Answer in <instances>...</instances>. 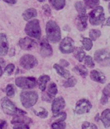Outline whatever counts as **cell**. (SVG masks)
<instances>
[{
	"label": "cell",
	"mask_w": 110,
	"mask_h": 129,
	"mask_svg": "<svg viewBox=\"0 0 110 129\" xmlns=\"http://www.w3.org/2000/svg\"><path fill=\"white\" fill-rule=\"evenodd\" d=\"M46 37L49 41L52 43H57L60 41L61 38V29L54 21L50 20L46 23Z\"/></svg>",
	"instance_id": "cell-1"
},
{
	"label": "cell",
	"mask_w": 110,
	"mask_h": 129,
	"mask_svg": "<svg viewBox=\"0 0 110 129\" xmlns=\"http://www.w3.org/2000/svg\"><path fill=\"white\" fill-rule=\"evenodd\" d=\"M2 107L4 113L10 116H19L26 114L23 110L19 109L10 100L5 97L2 100Z\"/></svg>",
	"instance_id": "cell-2"
},
{
	"label": "cell",
	"mask_w": 110,
	"mask_h": 129,
	"mask_svg": "<svg viewBox=\"0 0 110 129\" xmlns=\"http://www.w3.org/2000/svg\"><path fill=\"white\" fill-rule=\"evenodd\" d=\"M24 31L27 36L36 39H39L41 36V29L39 20L33 19L30 21L26 24Z\"/></svg>",
	"instance_id": "cell-3"
},
{
	"label": "cell",
	"mask_w": 110,
	"mask_h": 129,
	"mask_svg": "<svg viewBox=\"0 0 110 129\" xmlns=\"http://www.w3.org/2000/svg\"><path fill=\"white\" fill-rule=\"evenodd\" d=\"M20 100L23 106L29 109L37 103L38 94L36 91H23L20 94Z\"/></svg>",
	"instance_id": "cell-4"
},
{
	"label": "cell",
	"mask_w": 110,
	"mask_h": 129,
	"mask_svg": "<svg viewBox=\"0 0 110 129\" xmlns=\"http://www.w3.org/2000/svg\"><path fill=\"white\" fill-rule=\"evenodd\" d=\"M89 20L90 24L97 26L105 21L104 9L101 6H98L89 13Z\"/></svg>",
	"instance_id": "cell-5"
},
{
	"label": "cell",
	"mask_w": 110,
	"mask_h": 129,
	"mask_svg": "<svg viewBox=\"0 0 110 129\" xmlns=\"http://www.w3.org/2000/svg\"><path fill=\"white\" fill-rule=\"evenodd\" d=\"M16 85L23 89H33L37 84V81L34 77H17L15 80Z\"/></svg>",
	"instance_id": "cell-6"
},
{
	"label": "cell",
	"mask_w": 110,
	"mask_h": 129,
	"mask_svg": "<svg viewBox=\"0 0 110 129\" xmlns=\"http://www.w3.org/2000/svg\"><path fill=\"white\" fill-rule=\"evenodd\" d=\"M19 64L25 70H30L37 66L38 62L37 58L34 55L30 54H26L20 58Z\"/></svg>",
	"instance_id": "cell-7"
},
{
	"label": "cell",
	"mask_w": 110,
	"mask_h": 129,
	"mask_svg": "<svg viewBox=\"0 0 110 129\" xmlns=\"http://www.w3.org/2000/svg\"><path fill=\"white\" fill-rule=\"evenodd\" d=\"M59 49L63 53H70L75 50V43L70 37H65L62 40L59 45Z\"/></svg>",
	"instance_id": "cell-8"
},
{
	"label": "cell",
	"mask_w": 110,
	"mask_h": 129,
	"mask_svg": "<svg viewBox=\"0 0 110 129\" xmlns=\"http://www.w3.org/2000/svg\"><path fill=\"white\" fill-rule=\"evenodd\" d=\"M95 60L98 63H109L110 65V52L107 49L98 50L94 53Z\"/></svg>",
	"instance_id": "cell-9"
},
{
	"label": "cell",
	"mask_w": 110,
	"mask_h": 129,
	"mask_svg": "<svg viewBox=\"0 0 110 129\" xmlns=\"http://www.w3.org/2000/svg\"><path fill=\"white\" fill-rule=\"evenodd\" d=\"M92 104L88 100H80L76 104L75 112L77 114H83L88 113L92 109Z\"/></svg>",
	"instance_id": "cell-10"
},
{
	"label": "cell",
	"mask_w": 110,
	"mask_h": 129,
	"mask_svg": "<svg viewBox=\"0 0 110 129\" xmlns=\"http://www.w3.org/2000/svg\"><path fill=\"white\" fill-rule=\"evenodd\" d=\"M65 101L63 97L59 96L55 98L51 104V111L53 114L56 115L61 112L65 107Z\"/></svg>",
	"instance_id": "cell-11"
},
{
	"label": "cell",
	"mask_w": 110,
	"mask_h": 129,
	"mask_svg": "<svg viewBox=\"0 0 110 129\" xmlns=\"http://www.w3.org/2000/svg\"><path fill=\"white\" fill-rule=\"evenodd\" d=\"M19 45L22 50H30L37 45V42L30 37H24L19 40Z\"/></svg>",
	"instance_id": "cell-12"
},
{
	"label": "cell",
	"mask_w": 110,
	"mask_h": 129,
	"mask_svg": "<svg viewBox=\"0 0 110 129\" xmlns=\"http://www.w3.org/2000/svg\"><path fill=\"white\" fill-rule=\"evenodd\" d=\"M41 55L43 57H50L53 53L52 48L46 39H44L41 43Z\"/></svg>",
	"instance_id": "cell-13"
},
{
	"label": "cell",
	"mask_w": 110,
	"mask_h": 129,
	"mask_svg": "<svg viewBox=\"0 0 110 129\" xmlns=\"http://www.w3.org/2000/svg\"><path fill=\"white\" fill-rule=\"evenodd\" d=\"M9 51V42L6 35L0 34V56H5Z\"/></svg>",
	"instance_id": "cell-14"
},
{
	"label": "cell",
	"mask_w": 110,
	"mask_h": 129,
	"mask_svg": "<svg viewBox=\"0 0 110 129\" xmlns=\"http://www.w3.org/2000/svg\"><path fill=\"white\" fill-rule=\"evenodd\" d=\"M90 78L95 82L101 84H104L106 81V78L104 75L97 70H93L91 71Z\"/></svg>",
	"instance_id": "cell-15"
},
{
	"label": "cell",
	"mask_w": 110,
	"mask_h": 129,
	"mask_svg": "<svg viewBox=\"0 0 110 129\" xmlns=\"http://www.w3.org/2000/svg\"><path fill=\"white\" fill-rule=\"evenodd\" d=\"M87 19L88 16H86V14L82 16L79 15L76 21V24L78 30L80 31H84L86 30L87 28Z\"/></svg>",
	"instance_id": "cell-16"
},
{
	"label": "cell",
	"mask_w": 110,
	"mask_h": 129,
	"mask_svg": "<svg viewBox=\"0 0 110 129\" xmlns=\"http://www.w3.org/2000/svg\"><path fill=\"white\" fill-rule=\"evenodd\" d=\"M32 122L31 118L26 116L24 115H19L16 116L11 121L12 124H29Z\"/></svg>",
	"instance_id": "cell-17"
},
{
	"label": "cell",
	"mask_w": 110,
	"mask_h": 129,
	"mask_svg": "<svg viewBox=\"0 0 110 129\" xmlns=\"http://www.w3.org/2000/svg\"><path fill=\"white\" fill-rule=\"evenodd\" d=\"M50 80V77L48 75H42L39 77L37 82H38L39 88L41 91H44L46 89V84Z\"/></svg>",
	"instance_id": "cell-18"
},
{
	"label": "cell",
	"mask_w": 110,
	"mask_h": 129,
	"mask_svg": "<svg viewBox=\"0 0 110 129\" xmlns=\"http://www.w3.org/2000/svg\"><path fill=\"white\" fill-rule=\"evenodd\" d=\"M53 68L56 70L57 73L59 74V75L61 76L62 77L65 78H68L70 77V73L68 70L64 69V67L61 66L58 64H55L53 65Z\"/></svg>",
	"instance_id": "cell-19"
},
{
	"label": "cell",
	"mask_w": 110,
	"mask_h": 129,
	"mask_svg": "<svg viewBox=\"0 0 110 129\" xmlns=\"http://www.w3.org/2000/svg\"><path fill=\"white\" fill-rule=\"evenodd\" d=\"M102 123L106 128H109L110 126V109L104 110L103 111L100 117Z\"/></svg>",
	"instance_id": "cell-20"
},
{
	"label": "cell",
	"mask_w": 110,
	"mask_h": 129,
	"mask_svg": "<svg viewBox=\"0 0 110 129\" xmlns=\"http://www.w3.org/2000/svg\"><path fill=\"white\" fill-rule=\"evenodd\" d=\"M37 15V10L34 8H30V9L26 10L23 13V17L25 21H29L33 17H36Z\"/></svg>",
	"instance_id": "cell-21"
},
{
	"label": "cell",
	"mask_w": 110,
	"mask_h": 129,
	"mask_svg": "<svg viewBox=\"0 0 110 129\" xmlns=\"http://www.w3.org/2000/svg\"><path fill=\"white\" fill-rule=\"evenodd\" d=\"M58 90H57V86L54 82L50 83L48 85L47 89V96L50 99L55 98L56 94H57Z\"/></svg>",
	"instance_id": "cell-22"
},
{
	"label": "cell",
	"mask_w": 110,
	"mask_h": 129,
	"mask_svg": "<svg viewBox=\"0 0 110 129\" xmlns=\"http://www.w3.org/2000/svg\"><path fill=\"white\" fill-rule=\"evenodd\" d=\"M49 2L56 10L63 9L66 4L65 0H49Z\"/></svg>",
	"instance_id": "cell-23"
},
{
	"label": "cell",
	"mask_w": 110,
	"mask_h": 129,
	"mask_svg": "<svg viewBox=\"0 0 110 129\" xmlns=\"http://www.w3.org/2000/svg\"><path fill=\"white\" fill-rule=\"evenodd\" d=\"M73 71L77 73V74H79V75L82 76V77H86L88 75V71L87 68L85 66L83 65H78L76 66L73 69Z\"/></svg>",
	"instance_id": "cell-24"
},
{
	"label": "cell",
	"mask_w": 110,
	"mask_h": 129,
	"mask_svg": "<svg viewBox=\"0 0 110 129\" xmlns=\"http://www.w3.org/2000/svg\"><path fill=\"white\" fill-rule=\"evenodd\" d=\"M73 54L76 58H77L79 62H82L85 59V56H86V53L84 51V50L81 48H76L73 51Z\"/></svg>",
	"instance_id": "cell-25"
},
{
	"label": "cell",
	"mask_w": 110,
	"mask_h": 129,
	"mask_svg": "<svg viewBox=\"0 0 110 129\" xmlns=\"http://www.w3.org/2000/svg\"><path fill=\"white\" fill-rule=\"evenodd\" d=\"M75 7L77 12L79 13V15L82 16V15L86 14V10L84 3L82 2H77L75 3Z\"/></svg>",
	"instance_id": "cell-26"
},
{
	"label": "cell",
	"mask_w": 110,
	"mask_h": 129,
	"mask_svg": "<svg viewBox=\"0 0 110 129\" xmlns=\"http://www.w3.org/2000/svg\"><path fill=\"white\" fill-rule=\"evenodd\" d=\"M84 2L88 9L96 8L100 4V0H84Z\"/></svg>",
	"instance_id": "cell-27"
},
{
	"label": "cell",
	"mask_w": 110,
	"mask_h": 129,
	"mask_svg": "<svg viewBox=\"0 0 110 129\" xmlns=\"http://www.w3.org/2000/svg\"><path fill=\"white\" fill-rule=\"evenodd\" d=\"M5 91L7 96L10 97V98L14 97L16 94V89H15L14 85L13 84H8L7 86L6 87Z\"/></svg>",
	"instance_id": "cell-28"
},
{
	"label": "cell",
	"mask_w": 110,
	"mask_h": 129,
	"mask_svg": "<svg viewBox=\"0 0 110 129\" xmlns=\"http://www.w3.org/2000/svg\"><path fill=\"white\" fill-rule=\"evenodd\" d=\"M82 43L83 48L87 51H89L93 47V43L92 41L90 39L84 38L82 40Z\"/></svg>",
	"instance_id": "cell-29"
},
{
	"label": "cell",
	"mask_w": 110,
	"mask_h": 129,
	"mask_svg": "<svg viewBox=\"0 0 110 129\" xmlns=\"http://www.w3.org/2000/svg\"><path fill=\"white\" fill-rule=\"evenodd\" d=\"M89 36H90V39L95 41L101 36V32L99 30L92 29V30H90V33H89Z\"/></svg>",
	"instance_id": "cell-30"
},
{
	"label": "cell",
	"mask_w": 110,
	"mask_h": 129,
	"mask_svg": "<svg viewBox=\"0 0 110 129\" xmlns=\"http://www.w3.org/2000/svg\"><path fill=\"white\" fill-rule=\"evenodd\" d=\"M77 81L75 78L73 77H70V78H68L67 81H66L64 83L63 85H64V87H74L75 85L77 84Z\"/></svg>",
	"instance_id": "cell-31"
},
{
	"label": "cell",
	"mask_w": 110,
	"mask_h": 129,
	"mask_svg": "<svg viewBox=\"0 0 110 129\" xmlns=\"http://www.w3.org/2000/svg\"><path fill=\"white\" fill-rule=\"evenodd\" d=\"M54 119L55 122L56 121H64L66 118V114L65 112H59L57 114L54 115L53 117Z\"/></svg>",
	"instance_id": "cell-32"
},
{
	"label": "cell",
	"mask_w": 110,
	"mask_h": 129,
	"mask_svg": "<svg viewBox=\"0 0 110 129\" xmlns=\"http://www.w3.org/2000/svg\"><path fill=\"white\" fill-rule=\"evenodd\" d=\"M66 123L64 121H56L51 125L52 129H65Z\"/></svg>",
	"instance_id": "cell-33"
},
{
	"label": "cell",
	"mask_w": 110,
	"mask_h": 129,
	"mask_svg": "<svg viewBox=\"0 0 110 129\" xmlns=\"http://www.w3.org/2000/svg\"><path fill=\"white\" fill-rule=\"evenodd\" d=\"M41 111H35V110H33L34 112L35 113V114L37 115V116H38L39 117H40V118H46V117L48 116V111H46L45 109H44V108L41 107Z\"/></svg>",
	"instance_id": "cell-34"
},
{
	"label": "cell",
	"mask_w": 110,
	"mask_h": 129,
	"mask_svg": "<svg viewBox=\"0 0 110 129\" xmlns=\"http://www.w3.org/2000/svg\"><path fill=\"white\" fill-rule=\"evenodd\" d=\"M82 129H98L97 125L92 123L85 121L82 125Z\"/></svg>",
	"instance_id": "cell-35"
},
{
	"label": "cell",
	"mask_w": 110,
	"mask_h": 129,
	"mask_svg": "<svg viewBox=\"0 0 110 129\" xmlns=\"http://www.w3.org/2000/svg\"><path fill=\"white\" fill-rule=\"evenodd\" d=\"M85 62L89 68H93V67L95 66V63L93 60V58L91 56L88 55L85 57Z\"/></svg>",
	"instance_id": "cell-36"
},
{
	"label": "cell",
	"mask_w": 110,
	"mask_h": 129,
	"mask_svg": "<svg viewBox=\"0 0 110 129\" xmlns=\"http://www.w3.org/2000/svg\"><path fill=\"white\" fill-rule=\"evenodd\" d=\"M15 69V66L13 64H8L5 68V72L8 75H10L13 73L14 70Z\"/></svg>",
	"instance_id": "cell-37"
},
{
	"label": "cell",
	"mask_w": 110,
	"mask_h": 129,
	"mask_svg": "<svg viewBox=\"0 0 110 129\" xmlns=\"http://www.w3.org/2000/svg\"><path fill=\"white\" fill-rule=\"evenodd\" d=\"M43 9L44 10V14L47 16H50L51 15V9L48 5H44L43 7Z\"/></svg>",
	"instance_id": "cell-38"
},
{
	"label": "cell",
	"mask_w": 110,
	"mask_h": 129,
	"mask_svg": "<svg viewBox=\"0 0 110 129\" xmlns=\"http://www.w3.org/2000/svg\"><path fill=\"white\" fill-rule=\"evenodd\" d=\"M29 125L27 124H16V126H14V129H29Z\"/></svg>",
	"instance_id": "cell-39"
},
{
	"label": "cell",
	"mask_w": 110,
	"mask_h": 129,
	"mask_svg": "<svg viewBox=\"0 0 110 129\" xmlns=\"http://www.w3.org/2000/svg\"><path fill=\"white\" fill-rule=\"evenodd\" d=\"M102 92V94L106 95L107 98H110V84H109L108 85L103 89Z\"/></svg>",
	"instance_id": "cell-40"
},
{
	"label": "cell",
	"mask_w": 110,
	"mask_h": 129,
	"mask_svg": "<svg viewBox=\"0 0 110 129\" xmlns=\"http://www.w3.org/2000/svg\"><path fill=\"white\" fill-rule=\"evenodd\" d=\"M107 102H108V98L106 96V95L102 94V96L100 98V104H102V105H105V104H107Z\"/></svg>",
	"instance_id": "cell-41"
},
{
	"label": "cell",
	"mask_w": 110,
	"mask_h": 129,
	"mask_svg": "<svg viewBox=\"0 0 110 129\" xmlns=\"http://www.w3.org/2000/svg\"><path fill=\"white\" fill-rule=\"evenodd\" d=\"M7 122L5 120H0V129H7Z\"/></svg>",
	"instance_id": "cell-42"
},
{
	"label": "cell",
	"mask_w": 110,
	"mask_h": 129,
	"mask_svg": "<svg viewBox=\"0 0 110 129\" xmlns=\"http://www.w3.org/2000/svg\"><path fill=\"white\" fill-rule=\"evenodd\" d=\"M60 63H61V66L63 67H67V66H68L69 64H70L67 61L65 60H64V59L60 60Z\"/></svg>",
	"instance_id": "cell-43"
},
{
	"label": "cell",
	"mask_w": 110,
	"mask_h": 129,
	"mask_svg": "<svg viewBox=\"0 0 110 129\" xmlns=\"http://www.w3.org/2000/svg\"><path fill=\"white\" fill-rule=\"evenodd\" d=\"M3 1L9 3V4H12V5L16 4L17 2V0H3Z\"/></svg>",
	"instance_id": "cell-44"
},
{
	"label": "cell",
	"mask_w": 110,
	"mask_h": 129,
	"mask_svg": "<svg viewBox=\"0 0 110 129\" xmlns=\"http://www.w3.org/2000/svg\"><path fill=\"white\" fill-rule=\"evenodd\" d=\"M104 25L110 26V17H109L106 20V23H104Z\"/></svg>",
	"instance_id": "cell-45"
},
{
	"label": "cell",
	"mask_w": 110,
	"mask_h": 129,
	"mask_svg": "<svg viewBox=\"0 0 110 129\" xmlns=\"http://www.w3.org/2000/svg\"><path fill=\"white\" fill-rule=\"evenodd\" d=\"M5 64V60L3 59V58H2V57H0V65L4 66Z\"/></svg>",
	"instance_id": "cell-46"
},
{
	"label": "cell",
	"mask_w": 110,
	"mask_h": 129,
	"mask_svg": "<svg viewBox=\"0 0 110 129\" xmlns=\"http://www.w3.org/2000/svg\"><path fill=\"white\" fill-rule=\"evenodd\" d=\"M2 75H3V70H2V66L0 65V77H2Z\"/></svg>",
	"instance_id": "cell-47"
},
{
	"label": "cell",
	"mask_w": 110,
	"mask_h": 129,
	"mask_svg": "<svg viewBox=\"0 0 110 129\" xmlns=\"http://www.w3.org/2000/svg\"><path fill=\"white\" fill-rule=\"evenodd\" d=\"M108 10H109V12L110 13V2L108 5Z\"/></svg>",
	"instance_id": "cell-48"
},
{
	"label": "cell",
	"mask_w": 110,
	"mask_h": 129,
	"mask_svg": "<svg viewBox=\"0 0 110 129\" xmlns=\"http://www.w3.org/2000/svg\"><path fill=\"white\" fill-rule=\"evenodd\" d=\"M37 1H38V2H44L45 0H37Z\"/></svg>",
	"instance_id": "cell-49"
},
{
	"label": "cell",
	"mask_w": 110,
	"mask_h": 129,
	"mask_svg": "<svg viewBox=\"0 0 110 129\" xmlns=\"http://www.w3.org/2000/svg\"><path fill=\"white\" fill-rule=\"evenodd\" d=\"M104 1H106V2H108V1H109V0H104Z\"/></svg>",
	"instance_id": "cell-50"
}]
</instances>
